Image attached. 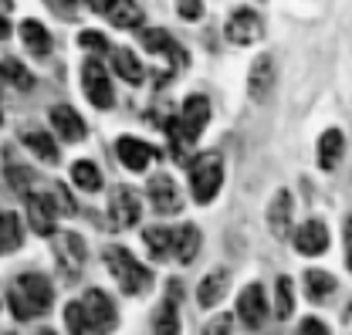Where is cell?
<instances>
[{
  "label": "cell",
  "mask_w": 352,
  "mask_h": 335,
  "mask_svg": "<svg viewBox=\"0 0 352 335\" xmlns=\"http://www.w3.org/2000/svg\"><path fill=\"white\" fill-rule=\"evenodd\" d=\"M7 301H10V308H14V318L28 322V318L44 315V312L51 308L54 288H51V281H47L44 274H38V271H24V274L14 278V288L7 294Z\"/></svg>",
  "instance_id": "6da1fadb"
},
{
  "label": "cell",
  "mask_w": 352,
  "mask_h": 335,
  "mask_svg": "<svg viewBox=\"0 0 352 335\" xmlns=\"http://www.w3.org/2000/svg\"><path fill=\"white\" fill-rule=\"evenodd\" d=\"M102 257H105V268L116 278V285L122 288V294H132V298L149 294V288H153V271L142 261H135L132 251L119 248V244H105Z\"/></svg>",
  "instance_id": "7a4b0ae2"
},
{
  "label": "cell",
  "mask_w": 352,
  "mask_h": 335,
  "mask_svg": "<svg viewBox=\"0 0 352 335\" xmlns=\"http://www.w3.org/2000/svg\"><path fill=\"white\" fill-rule=\"evenodd\" d=\"M220 183H223V163H220L217 153L197 156L190 166V197L197 204H210L220 193Z\"/></svg>",
  "instance_id": "3957f363"
},
{
  "label": "cell",
  "mask_w": 352,
  "mask_h": 335,
  "mask_svg": "<svg viewBox=\"0 0 352 335\" xmlns=\"http://www.w3.org/2000/svg\"><path fill=\"white\" fill-rule=\"evenodd\" d=\"M82 312H85L91 335H109L119 329V308L102 288H88L82 294Z\"/></svg>",
  "instance_id": "277c9868"
},
{
  "label": "cell",
  "mask_w": 352,
  "mask_h": 335,
  "mask_svg": "<svg viewBox=\"0 0 352 335\" xmlns=\"http://www.w3.org/2000/svg\"><path fill=\"white\" fill-rule=\"evenodd\" d=\"M223 38L230 44H237V47L258 44L264 38V17L258 10H251V7L230 10V17H227V24H223Z\"/></svg>",
  "instance_id": "5b68a950"
},
{
  "label": "cell",
  "mask_w": 352,
  "mask_h": 335,
  "mask_svg": "<svg viewBox=\"0 0 352 335\" xmlns=\"http://www.w3.org/2000/svg\"><path fill=\"white\" fill-rule=\"evenodd\" d=\"M82 91L95 109H112L116 91H112V78L105 72V65L98 58H85L82 61Z\"/></svg>",
  "instance_id": "8992f818"
},
{
  "label": "cell",
  "mask_w": 352,
  "mask_h": 335,
  "mask_svg": "<svg viewBox=\"0 0 352 335\" xmlns=\"http://www.w3.org/2000/svg\"><path fill=\"white\" fill-rule=\"evenodd\" d=\"M139 41H142V47H146L153 58H160V61L170 65V68H186V61H190V54L183 51V44L176 41L170 31H163V28H146V31L139 34Z\"/></svg>",
  "instance_id": "52a82bcc"
},
{
  "label": "cell",
  "mask_w": 352,
  "mask_h": 335,
  "mask_svg": "<svg viewBox=\"0 0 352 335\" xmlns=\"http://www.w3.org/2000/svg\"><path fill=\"white\" fill-rule=\"evenodd\" d=\"M142 217V200L132 186H116L109 197V227L112 230H129Z\"/></svg>",
  "instance_id": "ba28073f"
},
{
  "label": "cell",
  "mask_w": 352,
  "mask_h": 335,
  "mask_svg": "<svg viewBox=\"0 0 352 335\" xmlns=\"http://www.w3.org/2000/svg\"><path fill=\"white\" fill-rule=\"evenodd\" d=\"M179 136H183V142L186 146H193L200 136H204V129L210 122V98L207 95H190L186 102H183V109H179Z\"/></svg>",
  "instance_id": "9c48e42d"
},
{
  "label": "cell",
  "mask_w": 352,
  "mask_h": 335,
  "mask_svg": "<svg viewBox=\"0 0 352 335\" xmlns=\"http://www.w3.org/2000/svg\"><path fill=\"white\" fill-rule=\"evenodd\" d=\"M95 14H102L112 28L119 31H132L142 24V7L135 0H88Z\"/></svg>",
  "instance_id": "30bf717a"
},
{
  "label": "cell",
  "mask_w": 352,
  "mask_h": 335,
  "mask_svg": "<svg viewBox=\"0 0 352 335\" xmlns=\"http://www.w3.org/2000/svg\"><path fill=\"white\" fill-rule=\"evenodd\" d=\"M149 204H153L156 213H163V217H173V213L183 210V190L176 186L173 176L160 173V176L149 180Z\"/></svg>",
  "instance_id": "8fae6325"
},
{
  "label": "cell",
  "mask_w": 352,
  "mask_h": 335,
  "mask_svg": "<svg viewBox=\"0 0 352 335\" xmlns=\"http://www.w3.org/2000/svg\"><path fill=\"white\" fill-rule=\"evenodd\" d=\"M237 315H241V322L251 332H258L264 325V318H267V298H264L261 285H248L241 292V298H237Z\"/></svg>",
  "instance_id": "7c38bea8"
},
{
  "label": "cell",
  "mask_w": 352,
  "mask_h": 335,
  "mask_svg": "<svg viewBox=\"0 0 352 335\" xmlns=\"http://www.w3.org/2000/svg\"><path fill=\"white\" fill-rule=\"evenodd\" d=\"M292 244H295V251L305 254V257H318V254L329 251V227L322 220H305L292 234Z\"/></svg>",
  "instance_id": "4fadbf2b"
},
{
  "label": "cell",
  "mask_w": 352,
  "mask_h": 335,
  "mask_svg": "<svg viewBox=\"0 0 352 335\" xmlns=\"http://www.w3.org/2000/svg\"><path fill=\"white\" fill-rule=\"evenodd\" d=\"M116 156L122 160V166L132 169V173H142V169H149V163L160 156L149 142H142V139H135V136H122L119 142H116Z\"/></svg>",
  "instance_id": "5bb4252c"
},
{
  "label": "cell",
  "mask_w": 352,
  "mask_h": 335,
  "mask_svg": "<svg viewBox=\"0 0 352 335\" xmlns=\"http://www.w3.org/2000/svg\"><path fill=\"white\" fill-rule=\"evenodd\" d=\"M47 119H51V129L58 132V139H65V142H78V139H85V119L72 109V105H51V112H47Z\"/></svg>",
  "instance_id": "9a60e30c"
},
{
  "label": "cell",
  "mask_w": 352,
  "mask_h": 335,
  "mask_svg": "<svg viewBox=\"0 0 352 335\" xmlns=\"http://www.w3.org/2000/svg\"><path fill=\"white\" fill-rule=\"evenodd\" d=\"M51 248H54L58 264H61V268H68V271H78V268L85 264V257H88L85 241H82L78 234H72V230H61V234H54Z\"/></svg>",
  "instance_id": "2e32d148"
},
{
  "label": "cell",
  "mask_w": 352,
  "mask_h": 335,
  "mask_svg": "<svg viewBox=\"0 0 352 335\" xmlns=\"http://www.w3.org/2000/svg\"><path fill=\"white\" fill-rule=\"evenodd\" d=\"M274 88V61L271 54H258L251 72H248V98L251 102H264Z\"/></svg>",
  "instance_id": "e0dca14e"
},
{
  "label": "cell",
  "mask_w": 352,
  "mask_h": 335,
  "mask_svg": "<svg viewBox=\"0 0 352 335\" xmlns=\"http://www.w3.org/2000/svg\"><path fill=\"white\" fill-rule=\"evenodd\" d=\"M61 210L54 204V197H47V193H31L28 197V220L38 234H54V217Z\"/></svg>",
  "instance_id": "ac0fdd59"
},
{
  "label": "cell",
  "mask_w": 352,
  "mask_h": 335,
  "mask_svg": "<svg viewBox=\"0 0 352 335\" xmlns=\"http://www.w3.org/2000/svg\"><path fill=\"white\" fill-rule=\"evenodd\" d=\"M227 288H230V271H227V268L210 271V274L197 285V305H200V308H214L217 301H223Z\"/></svg>",
  "instance_id": "d6986e66"
},
{
  "label": "cell",
  "mask_w": 352,
  "mask_h": 335,
  "mask_svg": "<svg viewBox=\"0 0 352 335\" xmlns=\"http://www.w3.org/2000/svg\"><path fill=\"white\" fill-rule=\"evenodd\" d=\"M267 227H271V234L281 237V241L292 234V193H288V190H278V193H274V200H271V207H267Z\"/></svg>",
  "instance_id": "ffe728a7"
},
{
  "label": "cell",
  "mask_w": 352,
  "mask_h": 335,
  "mask_svg": "<svg viewBox=\"0 0 352 335\" xmlns=\"http://www.w3.org/2000/svg\"><path fill=\"white\" fill-rule=\"evenodd\" d=\"M342 153H346V136H342V129H325V132L318 136V166L336 169L342 163Z\"/></svg>",
  "instance_id": "44dd1931"
},
{
  "label": "cell",
  "mask_w": 352,
  "mask_h": 335,
  "mask_svg": "<svg viewBox=\"0 0 352 335\" xmlns=\"http://www.w3.org/2000/svg\"><path fill=\"white\" fill-rule=\"evenodd\" d=\"M200 241H204V234H200L197 224H183V227H176L173 230V257L179 261V264H190V261L200 254Z\"/></svg>",
  "instance_id": "7402d4cb"
},
{
  "label": "cell",
  "mask_w": 352,
  "mask_h": 335,
  "mask_svg": "<svg viewBox=\"0 0 352 335\" xmlns=\"http://www.w3.org/2000/svg\"><path fill=\"white\" fill-rule=\"evenodd\" d=\"M17 34H21L24 47H28L34 58H47V51H51V34H47V28H44L41 21H34V17L21 21Z\"/></svg>",
  "instance_id": "603a6c76"
},
{
  "label": "cell",
  "mask_w": 352,
  "mask_h": 335,
  "mask_svg": "<svg viewBox=\"0 0 352 335\" xmlns=\"http://www.w3.org/2000/svg\"><path fill=\"white\" fill-rule=\"evenodd\" d=\"M21 142L41 160V163H58V142H54V136L51 132H44V129H24L21 132Z\"/></svg>",
  "instance_id": "cb8c5ba5"
},
{
  "label": "cell",
  "mask_w": 352,
  "mask_h": 335,
  "mask_svg": "<svg viewBox=\"0 0 352 335\" xmlns=\"http://www.w3.org/2000/svg\"><path fill=\"white\" fill-rule=\"evenodd\" d=\"M112 68H116V75L122 82H129V85H142V78H146L142 61L135 58V51H129V47H116L112 51Z\"/></svg>",
  "instance_id": "d4e9b609"
},
{
  "label": "cell",
  "mask_w": 352,
  "mask_h": 335,
  "mask_svg": "<svg viewBox=\"0 0 352 335\" xmlns=\"http://www.w3.org/2000/svg\"><path fill=\"white\" fill-rule=\"evenodd\" d=\"M24 244V230H21V217L10 210H0V257L3 254L21 251Z\"/></svg>",
  "instance_id": "484cf974"
},
{
  "label": "cell",
  "mask_w": 352,
  "mask_h": 335,
  "mask_svg": "<svg viewBox=\"0 0 352 335\" xmlns=\"http://www.w3.org/2000/svg\"><path fill=\"white\" fill-rule=\"evenodd\" d=\"M302 281H305V294H308V301H315V305H318V301H325L329 294H332L336 288H339V281H336V278H332L329 271H318V268H308V271H305V278H302Z\"/></svg>",
  "instance_id": "4316f807"
},
{
  "label": "cell",
  "mask_w": 352,
  "mask_h": 335,
  "mask_svg": "<svg viewBox=\"0 0 352 335\" xmlns=\"http://www.w3.org/2000/svg\"><path fill=\"white\" fill-rule=\"evenodd\" d=\"M142 241H146V251L153 254V261H163V257L173 254V230H166L163 224L146 227L142 230Z\"/></svg>",
  "instance_id": "83f0119b"
},
{
  "label": "cell",
  "mask_w": 352,
  "mask_h": 335,
  "mask_svg": "<svg viewBox=\"0 0 352 335\" xmlns=\"http://www.w3.org/2000/svg\"><path fill=\"white\" fill-rule=\"evenodd\" d=\"M176 301H179V285H170V298L163 301L160 315H156V335H179V315H176Z\"/></svg>",
  "instance_id": "f1b7e54d"
},
{
  "label": "cell",
  "mask_w": 352,
  "mask_h": 335,
  "mask_svg": "<svg viewBox=\"0 0 352 335\" xmlns=\"http://www.w3.org/2000/svg\"><path fill=\"white\" fill-rule=\"evenodd\" d=\"M0 78L7 85H14L17 91H31V88H34V75H31L17 58H3V61H0Z\"/></svg>",
  "instance_id": "f546056e"
},
{
  "label": "cell",
  "mask_w": 352,
  "mask_h": 335,
  "mask_svg": "<svg viewBox=\"0 0 352 335\" xmlns=\"http://www.w3.org/2000/svg\"><path fill=\"white\" fill-rule=\"evenodd\" d=\"M72 180H75V186L85 190V193H98V190H102V173L95 169V163H88V160H78V163L72 166Z\"/></svg>",
  "instance_id": "4dcf8cb0"
},
{
  "label": "cell",
  "mask_w": 352,
  "mask_h": 335,
  "mask_svg": "<svg viewBox=\"0 0 352 335\" xmlns=\"http://www.w3.org/2000/svg\"><path fill=\"white\" fill-rule=\"evenodd\" d=\"M292 312H295V285H292V278H278V285H274V315L288 318Z\"/></svg>",
  "instance_id": "1f68e13d"
},
{
  "label": "cell",
  "mask_w": 352,
  "mask_h": 335,
  "mask_svg": "<svg viewBox=\"0 0 352 335\" xmlns=\"http://www.w3.org/2000/svg\"><path fill=\"white\" fill-rule=\"evenodd\" d=\"M65 325H68V332L72 335H91L85 312H82V301H72V305L65 308Z\"/></svg>",
  "instance_id": "d6a6232c"
},
{
  "label": "cell",
  "mask_w": 352,
  "mask_h": 335,
  "mask_svg": "<svg viewBox=\"0 0 352 335\" xmlns=\"http://www.w3.org/2000/svg\"><path fill=\"white\" fill-rule=\"evenodd\" d=\"M78 47L82 51H91V54H105V51H116L105 34H98V31H82L78 34Z\"/></svg>",
  "instance_id": "836d02e7"
},
{
  "label": "cell",
  "mask_w": 352,
  "mask_h": 335,
  "mask_svg": "<svg viewBox=\"0 0 352 335\" xmlns=\"http://www.w3.org/2000/svg\"><path fill=\"white\" fill-rule=\"evenodd\" d=\"M44 7L54 17H61V21H75L78 10H82V0H44Z\"/></svg>",
  "instance_id": "e575fe53"
},
{
  "label": "cell",
  "mask_w": 352,
  "mask_h": 335,
  "mask_svg": "<svg viewBox=\"0 0 352 335\" xmlns=\"http://www.w3.org/2000/svg\"><path fill=\"white\" fill-rule=\"evenodd\" d=\"M204 335H234V318L230 315H217L204 325Z\"/></svg>",
  "instance_id": "d590c367"
},
{
  "label": "cell",
  "mask_w": 352,
  "mask_h": 335,
  "mask_svg": "<svg viewBox=\"0 0 352 335\" xmlns=\"http://www.w3.org/2000/svg\"><path fill=\"white\" fill-rule=\"evenodd\" d=\"M176 14L183 21H200L204 17V3L200 0H176Z\"/></svg>",
  "instance_id": "8d00e7d4"
},
{
  "label": "cell",
  "mask_w": 352,
  "mask_h": 335,
  "mask_svg": "<svg viewBox=\"0 0 352 335\" xmlns=\"http://www.w3.org/2000/svg\"><path fill=\"white\" fill-rule=\"evenodd\" d=\"M298 332L302 335H332L329 332V325H325V322H318V318H302Z\"/></svg>",
  "instance_id": "74e56055"
},
{
  "label": "cell",
  "mask_w": 352,
  "mask_h": 335,
  "mask_svg": "<svg viewBox=\"0 0 352 335\" xmlns=\"http://www.w3.org/2000/svg\"><path fill=\"white\" fill-rule=\"evenodd\" d=\"M346 261L352 268V217H346Z\"/></svg>",
  "instance_id": "f35d334b"
},
{
  "label": "cell",
  "mask_w": 352,
  "mask_h": 335,
  "mask_svg": "<svg viewBox=\"0 0 352 335\" xmlns=\"http://www.w3.org/2000/svg\"><path fill=\"white\" fill-rule=\"evenodd\" d=\"M10 38V24H7V17L0 14V41H7Z\"/></svg>",
  "instance_id": "ab89813d"
},
{
  "label": "cell",
  "mask_w": 352,
  "mask_h": 335,
  "mask_svg": "<svg viewBox=\"0 0 352 335\" xmlns=\"http://www.w3.org/2000/svg\"><path fill=\"white\" fill-rule=\"evenodd\" d=\"M10 7H14V0H0V14H7Z\"/></svg>",
  "instance_id": "60d3db41"
},
{
  "label": "cell",
  "mask_w": 352,
  "mask_h": 335,
  "mask_svg": "<svg viewBox=\"0 0 352 335\" xmlns=\"http://www.w3.org/2000/svg\"><path fill=\"white\" fill-rule=\"evenodd\" d=\"M38 335H54V332H47V329H44V332H38Z\"/></svg>",
  "instance_id": "b9f144b4"
},
{
  "label": "cell",
  "mask_w": 352,
  "mask_h": 335,
  "mask_svg": "<svg viewBox=\"0 0 352 335\" xmlns=\"http://www.w3.org/2000/svg\"><path fill=\"white\" fill-rule=\"evenodd\" d=\"M0 122H3V112H0Z\"/></svg>",
  "instance_id": "7bdbcfd3"
}]
</instances>
